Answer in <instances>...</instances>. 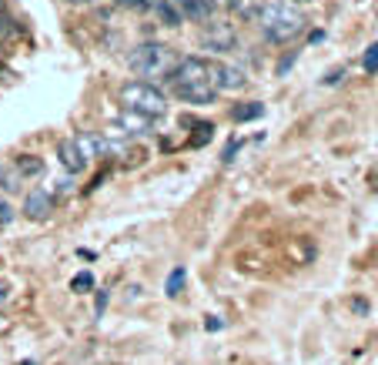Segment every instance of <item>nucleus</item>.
<instances>
[{"label":"nucleus","instance_id":"11","mask_svg":"<svg viewBox=\"0 0 378 365\" xmlns=\"http://www.w3.org/2000/svg\"><path fill=\"white\" fill-rule=\"evenodd\" d=\"M265 114V104H258V101H248V104H234L231 107V121L234 124H244V121H255Z\"/></svg>","mask_w":378,"mask_h":365},{"label":"nucleus","instance_id":"12","mask_svg":"<svg viewBox=\"0 0 378 365\" xmlns=\"http://www.w3.org/2000/svg\"><path fill=\"white\" fill-rule=\"evenodd\" d=\"M20 174H17L14 165H0V188L7 191V195H14V191H20Z\"/></svg>","mask_w":378,"mask_h":365},{"label":"nucleus","instance_id":"4","mask_svg":"<svg viewBox=\"0 0 378 365\" xmlns=\"http://www.w3.org/2000/svg\"><path fill=\"white\" fill-rule=\"evenodd\" d=\"M121 101H124V111H131V114H141V118H161L167 111V97L154 84L148 81H131V84H124L121 88Z\"/></svg>","mask_w":378,"mask_h":365},{"label":"nucleus","instance_id":"13","mask_svg":"<svg viewBox=\"0 0 378 365\" xmlns=\"http://www.w3.org/2000/svg\"><path fill=\"white\" fill-rule=\"evenodd\" d=\"M181 289H184V268H174V272L167 275V295L174 298Z\"/></svg>","mask_w":378,"mask_h":365},{"label":"nucleus","instance_id":"10","mask_svg":"<svg viewBox=\"0 0 378 365\" xmlns=\"http://www.w3.org/2000/svg\"><path fill=\"white\" fill-rule=\"evenodd\" d=\"M151 7H154V14H158V20L167 24V27H178V24L184 20L178 0H151Z\"/></svg>","mask_w":378,"mask_h":365},{"label":"nucleus","instance_id":"23","mask_svg":"<svg viewBox=\"0 0 378 365\" xmlns=\"http://www.w3.org/2000/svg\"><path fill=\"white\" fill-rule=\"evenodd\" d=\"M0 14H4V0H0Z\"/></svg>","mask_w":378,"mask_h":365},{"label":"nucleus","instance_id":"1","mask_svg":"<svg viewBox=\"0 0 378 365\" xmlns=\"http://www.w3.org/2000/svg\"><path fill=\"white\" fill-rule=\"evenodd\" d=\"M171 88L174 94L188 101V104H211L218 97L214 88V64L201 61V57H184L178 61V67L171 71Z\"/></svg>","mask_w":378,"mask_h":365},{"label":"nucleus","instance_id":"6","mask_svg":"<svg viewBox=\"0 0 378 365\" xmlns=\"http://www.w3.org/2000/svg\"><path fill=\"white\" fill-rule=\"evenodd\" d=\"M57 161H61L64 171H71V174H80L84 167L91 165V161L84 158V151L77 148V141H74V137H64L61 144H57Z\"/></svg>","mask_w":378,"mask_h":365},{"label":"nucleus","instance_id":"9","mask_svg":"<svg viewBox=\"0 0 378 365\" xmlns=\"http://www.w3.org/2000/svg\"><path fill=\"white\" fill-rule=\"evenodd\" d=\"M10 165L17 167V174L27 181V178H41L44 174V158H37V154H17Z\"/></svg>","mask_w":378,"mask_h":365},{"label":"nucleus","instance_id":"2","mask_svg":"<svg viewBox=\"0 0 378 365\" xmlns=\"http://www.w3.org/2000/svg\"><path fill=\"white\" fill-rule=\"evenodd\" d=\"M255 24L261 27V34L274 41V44H288V41H295L298 34L304 31V14L302 11H295V7H288V4H261L255 11Z\"/></svg>","mask_w":378,"mask_h":365},{"label":"nucleus","instance_id":"16","mask_svg":"<svg viewBox=\"0 0 378 365\" xmlns=\"http://www.w3.org/2000/svg\"><path fill=\"white\" fill-rule=\"evenodd\" d=\"M365 71H368V74H378V44L368 47V54H365Z\"/></svg>","mask_w":378,"mask_h":365},{"label":"nucleus","instance_id":"17","mask_svg":"<svg viewBox=\"0 0 378 365\" xmlns=\"http://www.w3.org/2000/svg\"><path fill=\"white\" fill-rule=\"evenodd\" d=\"M114 4H121L127 11H148L151 7V0H114Z\"/></svg>","mask_w":378,"mask_h":365},{"label":"nucleus","instance_id":"22","mask_svg":"<svg viewBox=\"0 0 378 365\" xmlns=\"http://www.w3.org/2000/svg\"><path fill=\"white\" fill-rule=\"evenodd\" d=\"M295 4H312V0H295Z\"/></svg>","mask_w":378,"mask_h":365},{"label":"nucleus","instance_id":"21","mask_svg":"<svg viewBox=\"0 0 378 365\" xmlns=\"http://www.w3.org/2000/svg\"><path fill=\"white\" fill-rule=\"evenodd\" d=\"M0 61H4V44H0Z\"/></svg>","mask_w":378,"mask_h":365},{"label":"nucleus","instance_id":"18","mask_svg":"<svg viewBox=\"0 0 378 365\" xmlns=\"http://www.w3.org/2000/svg\"><path fill=\"white\" fill-rule=\"evenodd\" d=\"M14 221V208L7 201H0V225H10Z\"/></svg>","mask_w":378,"mask_h":365},{"label":"nucleus","instance_id":"14","mask_svg":"<svg viewBox=\"0 0 378 365\" xmlns=\"http://www.w3.org/2000/svg\"><path fill=\"white\" fill-rule=\"evenodd\" d=\"M211 135H214V124H197V135L188 141L191 148H201L204 141H211Z\"/></svg>","mask_w":378,"mask_h":365},{"label":"nucleus","instance_id":"19","mask_svg":"<svg viewBox=\"0 0 378 365\" xmlns=\"http://www.w3.org/2000/svg\"><path fill=\"white\" fill-rule=\"evenodd\" d=\"M104 308H107V291H101L97 295V315H104Z\"/></svg>","mask_w":378,"mask_h":365},{"label":"nucleus","instance_id":"15","mask_svg":"<svg viewBox=\"0 0 378 365\" xmlns=\"http://www.w3.org/2000/svg\"><path fill=\"white\" fill-rule=\"evenodd\" d=\"M71 289L74 291H91L94 289V275L91 272H77L74 282H71Z\"/></svg>","mask_w":378,"mask_h":365},{"label":"nucleus","instance_id":"5","mask_svg":"<svg viewBox=\"0 0 378 365\" xmlns=\"http://www.w3.org/2000/svg\"><path fill=\"white\" fill-rule=\"evenodd\" d=\"M50 212H54V191H47V188H34L31 195L24 198V214L31 221H44Z\"/></svg>","mask_w":378,"mask_h":365},{"label":"nucleus","instance_id":"24","mask_svg":"<svg viewBox=\"0 0 378 365\" xmlns=\"http://www.w3.org/2000/svg\"><path fill=\"white\" fill-rule=\"evenodd\" d=\"M208 4H211V7H214V4H218V0H208Z\"/></svg>","mask_w":378,"mask_h":365},{"label":"nucleus","instance_id":"7","mask_svg":"<svg viewBox=\"0 0 378 365\" xmlns=\"http://www.w3.org/2000/svg\"><path fill=\"white\" fill-rule=\"evenodd\" d=\"M244 84V74L238 67H231V64H214V88L218 91H241Z\"/></svg>","mask_w":378,"mask_h":365},{"label":"nucleus","instance_id":"20","mask_svg":"<svg viewBox=\"0 0 378 365\" xmlns=\"http://www.w3.org/2000/svg\"><path fill=\"white\" fill-rule=\"evenodd\" d=\"M67 4H91V0H67Z\"/></svg>","mask_w":378,"mask_h":365},{"label":"nucleus","instance_id":"8","mask_svg":"<svg viewBox=\"0 0 378 365\" xmlns=\"http://www.w3.org/2000/svg\"><path fill=\"white\" fill-rule=\"evenodd\" d=\"M201 41L211 47V50H231V47L238 44V41H234V31L225 27V24H214V27H208V31L201 34Z\"/></svg>","mask_w":378,"mask_h":365},{"label":"nucleus","instance_id":"3","mask_svg":"<svg viewBox=\"0 0 378 365\" xmlns=\"http://www.w3.org/2000/svg\"><path fill=\"white\" fill-rule=\"evenodd\" d=\"M127 67L141 77H154V81H164L171 77V71L178 67V54L167 44H158V41H144L137 44L131 54H127Z\"/></svg>","mask_w":378,"mask_h":365}]
</instances>
